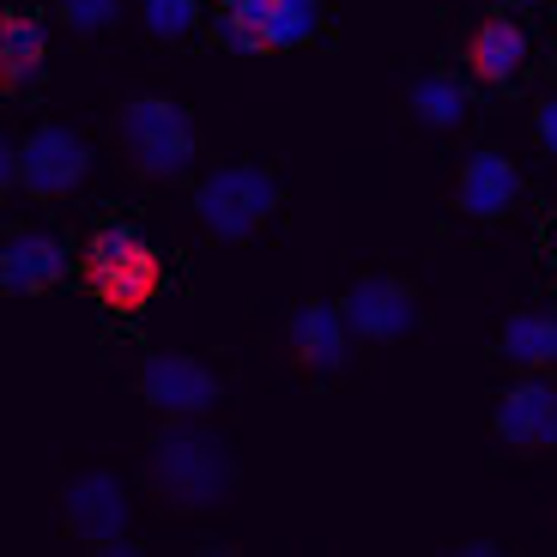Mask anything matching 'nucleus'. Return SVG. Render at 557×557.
I'll return each mask as SVG.
<instances>
[{
	"mask_svg": "<svg viewBox=\"0 0 557 557\" xmlns=\"http://www.w3.org/2000/svg\"><path fill=\"white\" fill-rule=\"evenodd\" d=\"M37 67H42V25L30 13H7L0 18V85L18 91V85H30Z\"/></svg>",
	"mask_w": 557,
	"mask_h": 557,
	"instance_id": "obj_15",
	"label": "nucleus"
},
{
	"mask_svg": "<svg viewBox=\"0 0 557 557\" xmlns=\"http://www.w3.org/2000/svg\"><path fill=\"white\" fill-rule=\"evenodd\" d=\"M346 304H297L292 309V351H297V363L304 370H339L346 363Z\"/></svg>",
	"mask_w": 557,
	"mask_h": 557,
	"instance_id": "obj_12",
	"label": "nucleus"
},
{
	"mask_svg": "<svg viewBox=\"0 0 557 557\" xmlns=\"http://www.w3.org/2000/svg\"><path fill=\"white\" fill-rule=\"evenodd\" d=\"M540 146H545V152L557 158V91H552V98L540 103Z\"/></svg>",
	"mask_w": 557,
	"mask_h": 557,
	"instance_id": "obj_21",
	"label": "nucleus"
},
{
	"mask_svg": "<svg viewBox=\"0 0 557 557\" xmlns=\"http://www.w3.org/2000/svg\"><path fill=\"white\" fill-rule=\"evenodd\" d=\"M122 146L146 176H182L195 164V122L170 98H134L122 110Z\"/></svg>",
	"mask_w": 557,
	"mask_h": 557,
	"instance_id": "obj_4",
	"label": "nucleus"
},
{
	"mask_svg": "<svg viewBox=\"0 0 557 557\" xmlns=\"http://www.w3.org/2000/svg\"><path fill=\"white\" fill-rule=\"evenodd\" d=\"M7 158H13L18 188L37 195V200L73 195V188L85 182V170H91V152H85V139L73 134V127H37V134H30L18 152H7Z\"/></svg>",
	"mask_w": 557,
	"mask_h": 557,
	"instance_id": "obj_5",
	"label": "nucleus"
},
{
	"mask_svg": "<svg viewBox=\"0 0 557 557\" xmlns=\"http://www.w3.org/2000/svg\"><path fill=\"white\" fill-rule=\"evenodd\" d=\"M139 394L170 418H200L219 400V376H212L200 358H182V351H158L139 370Z\"/></svg>",
	"mask_w": 557,
	"mask_h": 557,
	"instance_id": "obj_7",
	"label": "nucleus"
},
{
	"mask_svg": "<svg viewBox=\"0 0 557 557\" xmlns=\"http://www.w3.org/2000/svg\"><path fill=\"white\" fill-rule=\"evenodd\" d=\"M503 7H528V0H503Z\"/></svg>",
	"mask_w": 557,
	"mask_h": 557,
	"instance_id": "obj_22",
	"label": "nucleus"
},
{
	"mask_svg": "<svg viewBox=\"0 0 557 557\" xmlns=\"http://www.w3.org/2000/svg\"><path fill=\"white\" fill-rule=\"evenodd\" d=\"M467 67L491 85H509L521 67H528V30L516 18H485L467 42Z\"/></svg>",
	"mask_w": 557,
	"mask_h": 557,
	"instance_id": "obj_13",
	"label": "nucleus"
},
{
	"mask_svg": "<svg viewBox=\"0 0 557 557\" xmlns=\"http://www.w3.org/2000/svg\"><path fill=\"white\" fill-rule=\"evenodd\" d=\"M516 195H521V176H516V164H509L503 152H473L467 164H460L455 200H460L467 219H479V224L503 219V212L516 207Z\"/></svg>",
	"mask_w": 557,
	"mask_h": 557,
	"instance_id": "obj_10",
	"label": "nucleus"
},
{
	"mask_svg": "<svg viewBox=\"0 0 557 557\" xmlns=\"http://www.w3.org/2000/svg\"><path fill=\"white\" fill-rule=\"evenodd\" d=\"M261 7L267 0H219V42L231 49H261Z\"/></svg>",
	"mask_w": 557,
	"mask_h": 557,
	"instance_id": "obj_18",
	"label": "nucleus"
},
{
	"mask_svg": "<svg viewBox=\"0 0 557 557\" xmlns=\"http://www.w3.org/2000/svg\"><path fill=\"white\" fill-rule=\"evenodd\" d=\"M552 249H557V231H552Z\"/></svg>",
	"mask_w": 557,
	"mask_h": 557,
	"instance_id": "obj_23",
	"label": "nucleus"
},
{
	"mask_svg": "<svg viewBox=\"0 0 557 557\" xmlns=\"http://www.w3.org/2000/svg\"><path fill=\"white\" fill-rule=\"evenodd\" d=\"M200 18V0H146V30L152 37H188Z\"/></svg>",
	"mask_w": 557,
	"mask_h": 557,
	"instance_id": "obj_19",
	"label": "nucleus"
},
{
	"mask_svg": "<svg viewBox=\"0 0 557 557\" xmlns=\"http://www.w3.org/2000/svg\"><path fill=\"white\" fill-rule=\"evenodd\" d=\"M85 285H91V297L110 304V309H146L158 297V285H164V267H158L152 243L139 237V231L110 224V231H98L91 249H85Z\"/></svg>",
	"mask_w": 557,
	"mask_h": 557,
	"instance_id": "obj_2",
	"label": "nucleus"
},
{
	"mask_svg": "<svg viewBox=\"0 0 557 557\" xmlns=\"http://www.w3.org/2000/svg\"><path fill=\"white\" fill-rule=\"evenodd\" d=\"M231 479H237V467H231V455H224L219 436L195 431V424H170V431H158L152 443V485L164 491L176 509H212V503L231 497Z\"/></svg>",
	"mask_w": 557,
	"mask_h": 557,
	"instance_id": "obj_1",
	"label": "nucleus"
},
{
	"mask_svg": "<svg viewBox=\"0 0 557 557\" xmlns=\"http://www.w3.org/2000/svg\"><path fill=\"white\" fill-rule=\"evenodd\" d=\"M503 358L521 370H552L557 363V315L552 309H516L503 321Z\"/></svg>",
	"mask_w": 557,
	"mask_h": 557,
	"instance_id": "obj_14",
	"label": "nucleus"
},
{
	"mask_svg": "<svg viewBox=\"0 0 557 557\" xmlns=\"http://www.w3.org/2000/svg\"><path fill=\"white\" fill-rule=\"evenodd\" d=\"M67 533L91 552H127V497L110 473H79L61 497Z\"/></svg>",
	"mask_w": 557,
	"mask_h": 557,
	"instance_id": "obj_6",
	"label": "nucleus"
},
{
	"mask_svg": "<svg viewBox=\"0 0 557 557\" xmlns=\"http://www.w3.org/2000/svg\"><path fill=\"white\" fill-rule=\"evenodd\" d=\"M273 212H278V182L261 164H224L195 188V219L224 243L255 237Z\"/></svg>",
	"mask_w": 557,
	"mask_h": 557,
	"instance_id": "obj_3",
	"label": "nucleus"
},
{
	"mask_svg": "<svg viewBox=\"0 0 557 557\" xmlns=\"http://www.w3.org/2000/svg\"><path fill=\"white\" fill-rule=\"evenodd\" d=\"M61 267H67V249L49 231H13L0 249V285L13 297H37L61 278Z\"/></svg>",
	"mask_w": 557,
	"mask_h": 557,
	"instance_id": "obj_11",
	"label": "nucleus"
},
{
	"mask_svg": "<svg viewBox=\"0 0 557 557\" xmlns=\"http://www.w3.org/2000/svg\"><path fill=\"white\" fill-rule=\"evenodd\" d=\"M497 436L521 455H540L557 448V388L545 382H516V388L497 400Z\"/></svg>",
	"mask_w": 557,
	"mask_h": 557,
	"instance_id": "obj_9",
	"label": "nucleus"
},
{
	"mask_svg": "<svg viewBox=\"0 0 557 557\" xmlns=\"http://www.w3.org/2000/svg\"><path fill=\"white\" fill-rule=\"evenodd\" d=\"M346 321H351V334H363V339H400V334H412V321H418V297L400 278H358L346 297Z\"/></svg>",
	"mask_w": 557,
	"mask_h": 557,
	"instance_id": "obj_8",
	"label": "nucleus"
},
{
	"mask_svg": "<svg viewBox=\"0 0 557 557\" xmlns=\"http://www.w3.org/2000/svg\"><path fill=\"white\" fill-rule=\"evenodd\" d=\"M321 25L315 0H267L261 7V49H304Z\"/></svg>",
	"mask_w": 557,
	"mask_h": 557,
	"instance_id": "obj_16",
	"label": "nucleus"
},
{
	"mask_svg": "<svg viewBox=\"0 0 557 557\" xmlns=\"http://www.w3.org/2000/svg\"><path fill=\"white\" fill-rule=\"evenodd\" d=\"M406 110L424 127H460L467 122V91H460L455 79H443V73H431V79H418L412 91H406Z\"/></svg>",
	"mask_w": 557,
	"mask_h": 557,
	"instance_id": "obj_17",
	"label": "nucleus"
},
{
	"mask_svg": "<svg viewBox=\"0 0 557 557\" xmlns=\"http://www.w3.org/2000/svg\"><path fill=\"white\" fill-rule=\"evenodd\" d=\"M115 13H122V0H61V18L73 30H110Z\"/></svg>",
	"mask_w": 557,
	"mask_h": 557,
	"instance_id": "obj_20",
	"label": "nucleus"
}]
</instances>
